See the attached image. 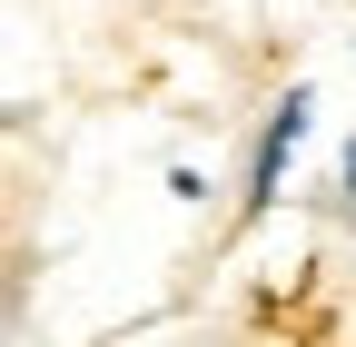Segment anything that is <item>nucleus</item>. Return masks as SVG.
<instances>
[{
  "label": "nucleus",
  "mask_w": 356,
  "mask_h": 347,
  "mask_svg": "<svg viewBox=\"0 0 356 347\" xmlns=\"http://www.w3.org/2000/svg\"><path fill=\"white\" fill-rule=\"evenodd\" d=\"M307 109H317V90H307V79H287V100L267 109V129H257V159H248V219H267V208H277V189H287V159H297V139H307Z\"/></svg>",
  "instance_id": "nucleus-1"
},
{
  "label": "nucleus",
  "mask_w": 356,
  "mask_h": 347,
  "mask_svg": "<svg viewBox=\"0 0 356 347\" xmlns=\"http://www.w3.org/2000/svg\"><path fill=\"white\" fill-rule=\"evenodd\" d=\"M337 179H346V189H356V139H346V169H337Z\"/></svg>",
  "instance_id": "nucleus-2"
}]
</instances>
